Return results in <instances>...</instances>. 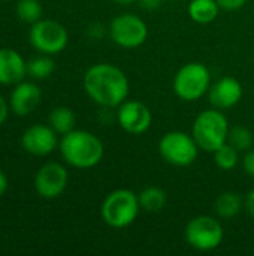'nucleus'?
Masks as SVG:
<instances>
[{"mask_svg": "<svg viewBox=\"0 0 254 256\" xmlns=\"http://www.w3.org/2000/svg\"><path fill=\"white\" fill-rule=\"evenodd\" d=\"M115 117L120 128L132 135L145 134L153 123V114L150 108L136 99H126L120 106H117Z\"/></svg>", "mask_w": 254, "mask_h": 256, "instance_id": "obj_11", "label": "nucleus"}, {"mask_svg": "<svg viewBox=\"0 0 254 256\" xmlns=\"http://www.w3.org/2000/svg\"><path fill=\"white\" fill-rule=\"evenodd\" d=\"M58 148L64 162L78 170L94 168L105 154L100 138L84 129H73L66 135H61Z\"/></svg>", "mask_w": 254, "mask_h": 256, "instance_id": "obj_2", "label": "nucleus"}, {"mask_svg": "<svg viewBox=\"0 0 254 256\" xmlns=\"http://www.w3.org/2000/svg\"><path fill=\"white\" fill-rule=\"evenodd\" d=\"M42 100V90L33 81H21L13 86L9 108L19 117H25L33 112Z\"/></svg>", "mask_w": 254, "mask_h": 256, "instance_id": "obj_14", "label": "nucleus"}, {"mask_svg": "<svg viewBox=\"0 0 254 256\" xmlns=\"http://www.w3.org/2000/svg\"><path fill=\"white\" fill-rule=\"evenodd\" d=\"M229 122L222 110L211 108L199 112L195 118L192 135L201 150L214 153L219 147L228 142Z\"/></svg>", "mask_w": 254, "mask_h": 256, "instance_id": "obj_3", "label": "nucleus"}, {"mask_svg": "<svg viewBox=\"0 0 254 256\" xmlns=\"http://www.w3.org/2000/svg\"><path fill=\"white\" fill-rule=\"evenodd\" d=\"M67 170L58 162H48L42 165L34 176V189L43 200L58 198L67 188Z\"/></svg>", "mask_w": 254, "mask_h": 256, "instance_id": "obj_10", "label": "nucleus"}, {"mask_svg": "<svg viewBox=\"0 0 254 256\" xmlns=\"http://www.w3.org/2000/svg\"><path fill=\"white\" fill-rule=\"evenodd\" d=\"M139 3H141V8L142 9L153 10V9H156V8L160 6L162 0H139Z\"/></svg>", "mask_w": 254, "mask_h": 256, "instance_id": "obj_28", "label": "nucleus"}, {"mask_svg": "<svg viewBox=\"0 0 254 256\" xmlns=\"http://www.w3.org/2000/svg\"><path fill=\"white\" fill-rule=\"evenodd\" d=\"M117 4H121V6H129V4H132V3H135L136 0H114Z\"/></svg>", "mask_w": 254, "mask_h": 256, "instance_id": "obj_30", "label": "nucleus"}, {"mask_svg": "<svg viewBox=\"0 0 254 256\" xmlns=\"http://www.w3.org/2000/svg\"><path fill=\"white\" fill-rule=\"evenodd\" d=\"M184 237L190 248L199 252H210L222 244L225 231L216 218L201 214L189 220L184 230Z\"/></svg>", "mask_w": 254, "mask_h": 256, "instance_id": "obj_8", "label": "nucleus"}, {"mask_svg": "<svg viewBox=\"0 0 254 256\" xmlns=\"http://www.w3.org/2000/svg\"><path fill=\"white\" fill-rule=\"evenodd\" d=\"M84 90L87 96L103 108H117L129 96V80L126 74L111 63H97L84 74Z\"/></svg>", "mask_w": 254, "mask_h": 256, "instance_id": "obj_1", "label": "nucleus"}, {"mask_svg": "<svg viewBox=\"0 0 254 256\" xmlns=\"http://www.w3.org/2000/svg\"><path fill=\"white\" fill-rule=\"evenodd\" d=\"M243 166H244V171L247 172V176L254 178V148H250L249 152H246V156L243 159Z\"/></svg>", "mask_w": 254, "mask_h": 256, "instance_id": "obj_24", "label": "nucleus"}, {"mask_svg": "<svg viewBox=\"0 0 254 256\" xmlns=\"http://www.w3.org/2000/svg\"><path fill=\"white\" fill-rule=\"evenodd\" d=\"M214 164L223 171H232L240 162V152L229 142L219 147L214 153Z\"/></svg>", "mask_w": 254, "mask_h": 256, "instance_id": "obj_22", "label": "nucleus"}, {"mask_svg": "<svg viewBox=\"0 0 254 256\" xmlns=\"http://www.w3.org/2000/svg\"><path fill=\"white\" fill-rule=\"evenodd\" d=\"M55 70V63L48 54H40L27 62V75L33 80H46Z\"/></svg>", "mask_w": 254, "mask_h": 256, "instance_id": "obj_20", "label": "nucleus"}, {"mask_svg": "<svg viewBox=\"0 0 254 256\" xmlns=\"http://www.w3.org/2000/svg\"><path fill=\"white\" fill-rule=\"evenodd\" d=\"M244 208L246 212L252 216L254 219V189H252L247 195H246V200H244Z\"/></svg>", "mask_w": 254, "mask_h": 256, "instance_id": "obj_26", "label": "nucleus"}, {"mask_svg": "<svg viewBox=\"0 0 254 256\" xmlns=\"http://www.w3.org/2000/svg\"><path fill=\"white\" fill-rule=\"evenodd\" d=\"M75 123H76L75 112L69 106H55L54 110H51L48 117V124L58 135H66L67 132L73 130Z\"/></svg>", "mask_w": 254, "mask_h": 256, "instance_id": "obj_19", "label": "nucleus"}, {"mask_svg": "<svg viewBox=\"0 0 254 256\" xmlns=\"http://www.w3.org/2000/svg\"><path fill=\"white\" fill-rule=\"evenodd\" d=\"M9 104L4 100V98L0 94V126L6 122V118H7V114H9Z\"/></svg>", "mask_w": 254, "mask_h": 256, "instance_id": "obj_27", "label": "nucleus"}, {"mask_svg": "<svg viewBox=\"0 0 254 256\" xmlns=\"http://www.w3.org/2000/svg\"><path fill=\"white\" fill-rule=\"evenodd\" d=\"M199 150L201 148L193 135L181 130L168 132L159 141V153L162 159L174 166H190L198 159Z\"/></svg>", "mask_w": 254, "mask_h": 256, "instance_id": "obj_6", "label": "nucleus"}, {"mask_svg": "<svg viewBox=\"0 0 254 256\" xmlns=\"http://www.w3.org/2000/svg\"><path fill=\"white\" fill-rule=\"evenodd\" d=\"M211 87V72L199 62L186 63L174 76V92L184 102H195L204 98Z\"/></svg>", "mask_w": 254, "mask_h": 256, "instance_id": "obj_5", "label": "nucleus"}, {"mask_svg": "<svg viewBox=\"0 0 254 256\" xmlns=\"http://www.w3.org/2000/svg\"><path fill=\"white\" fill-rule=\"evenodd\" d=\"M27 75V62L13 48H0V84L15 86L24 81Z\"/></svg>", "mask_w": 254, "mask_h": 256, "instance_id": "obj_15", "label": "nucleus"}, {"mask_svg": "<svg viewBox=\"0 0 254 256\" xmlns=\"http://www.w3.org/2000/svg\"><path fill=\"white\" fill-rule=\"evenodd\" d=\"M220 9L217 0H190L187 12L195 22L210 24L219 16Z\"/></svg>", "mask_w": 254, "mask_h": 256, "instance_id": "obj_17", "label": "nucleus"}, {"mask_svg": "<svg viewBox=\"0 0 254 256\" xmlns=\"http://www.w3.org/2000/svg\"><path fill=\"white\" fill-rule=\"evenodd\" d=\"M28 42L37 52L54 56L67 46L69 34L61 22L42 18L31 24L28 32Z\"/></svg>", "mask_w": 254, "mask_h": 256, "instance_id": "obj_7", "label": "nucleus"}, {"mask_svg": "<svg viewBox=\"0 0 254 256\" xmlns=\"http://www.w3.org/2000/svg\"><path fill=\"white\" fill-rule=\"evenodd\" d=\"M141 210L139 198L129 189H117L106 195L102 202L100 214L103 222L115 230L130 226Z\"/></svg>", "mask_w": 254, "mask_h": 256, "instance_id": "obj_4", "label": "nucleus"}, {"mask_svg": "<svg viewBox=\"0 0 254 256\" xmlns=\"http://www.w3.org/2000/svg\"><path fill=\"white\" fill-rule=\"evenodd\" d=\"M243 86L234 76H223L214 84H211L208 90V99L213 108L217 110H229L234 108L243 98Z\"/></svg>", "mask_w": 254, "mask_h": 256, "instance_id": "obj_13", "label": "nucleus"}, {"mask_svg": "<svg viewBox=\"0 0 254 256\" xmlns=\"http://www.w3.org/2000/svg\"><path fill=\"white\" fill-rule=\"evenodd\" d=\"M253 132L246 128V126H234L229 129V135H228V142L231 146H234L240 153L241 152H249L253 147Z\"/></svg>", "mask_w": 254, "mask_h": 256, "instance_id": "obj_23", "label": "nucleus"}, {"mask_svg": "<svg viewBox=\"0 0 254 256\" xmlns=\"http://www.w3.org/2000/svg\"><path fill=\"white\" fill-rule=\"evenodd\" d=\"M7 188H9V180L6 177V174L0 170V196H3L6 194Z\"/></svg>", "mask_w": 254, "mask_h": 256, "instance_id": "obj_29", "label": "nucleus"}, {"mask_svg": "<svg viewBox=\"0 0 254 256\" xmlns=\"http://www.w3.org/2000/svg\"><path fill=\"white\" fill-rule=\"evenodd\" d=\"M138 198H139L141 210H145L147 213H159L168 204L166 192L157 186H148L142 189Z\"/></svg>", "mask_w": 254, "mask_h": 256, "instance_id": "obj_18", "label": "nucleus"}, {"mask_svg": "<svg viewBox=\"0 0 254 256\" xmlns=\"http://www.w3.org/2000/svg\"><path fill=\"white\" fill-rule=\"evenodd\" d=\"M249 0H217L219 6L225 10H238L241 9Z\"/></svg>", "mask_w": 254, "mask_h": 256, "instance_id": "obj_25", "label": "nucleus"}, {"mask_svg": "<svg viewBox=\"0 0 254 256\" xmlns=\"http://www.w3.org/2000/svg\"><path fill=\"white\" fill-rule=\"evenodd\" d=\"M244 207V200L240 194L226 190L217 196L214 201V212L222 219H234L240 214L241 208Z\"/></svg>", "mask_w": 254, "mask_h": 256, "instance_id": "obj_16", "label": "nucleus"}, {"mask_svg": "<svg viewBox=\"0 0 254 256\" xmlns=\"http://www.w3.org/2000/svg\"><path fill=\"white\" fill-rule=\"evenodd\" d=\"M109 36L115 45L133 50L141 46L148 38L147 22L135 14H120L109 24Z\"/></svg>", "mask_w": 254, "mask_h": 256, "instance_id": "obj_9", "label": "nucleus"}, {"mask_svg": "<svg viewBox=\"0 0 254 256\" xmlns=\"http://www.w3.org/2000/svg\"><path fill=\"white\" fill-rule=\"evenodd\" d=\"M57 132L49 124L36 123L27 128L21 135V147L33 156H48L58 147Z\"/></svg>", "mask_w": 254, "mask_h": 256, "instance_id": "obj_12", "label": "nucleus"}, {"mask_svg": "<svg viewBox=\"0 0 254 256\" xmlns=\"http://www.w3.org/2000/svg\"><path fill=\"white\" fill-rule=\"evenodd\" d=\"M16 16L27 24H34L36 21L42 20L43 8L39 0H18L15 4Z\"/></svg>", "mask_w": 254, "mask_h": 256, "instance_id": "obj_21", "label": "nucleus"}]
</instances>
